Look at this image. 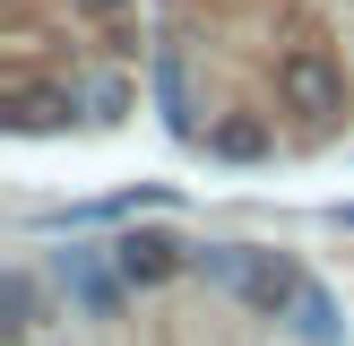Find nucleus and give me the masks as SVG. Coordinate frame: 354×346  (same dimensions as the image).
<instances>
[{
  "instance_id": "1",
  "label": "nucleus",
  "mask_w": 354,
  "mask_h": 346,
  "mask_svg": "<svg viewBox=\"0 0 354 346\" xmlns=\"http://www.w3.org/2000/svg\"><path fill=\"white\" fill-rule=\"evenodd\" d=\"M190 268L216 277V286H234L242 303H259V311H286L294 294H303V277L277 251H251V242H207V251H190Z\"/></svg>"
},
{
  "instance_id": "2",
  "label": "nucleus",
  "mask_w": 354,
  "mask_h": 346,
  "mask_svg": "<svg viewBox=\"0 0 354 346\" xmlns=\"http://www.w3.org/2000/svg\"><path fill=\"white\" fill-rule=\"evenodd\" d=\"M277 95H286L303 121H337V113H346V78H337V61H328V52H286Z\"/></svg>"
},
{
  "instance_id": "3",
  "label": "nucleus",
  "mask_w": 354,
  "mask_h": 346,
  "mask_svg": "<svg viewBox=\"0 0 354 346\" xmlns=\"http://www.w3.org/2000/svg\"><path fill=\"white\" fill-rule=\"evenodd\" d=\"M61 286H69V303H78L86 320H113V311H121V294H130V277H121V268H104V251L69 242V251H61Z\"/></svg>"
},
{
  "instance_id": "4",
  "label": "nucleus",
  "mask_w": 354,
  "mask_h": 346,
  "mask_svg": "<svg viewBox=\"0 0 354 346\" xmlns=\"http://www.w3.org/2000/svg\"><path fill=\"white\" fill-rule=\"evenodd\" d=\"M113 268L130 277V286H165V277L190 268V251H182L173 234H121V242H113Z\"/></svg>"
},
{
  "instance_id": "5",
  "label": "nucleus",
  "mask_w": 354,
  "mask_h": 346,
  "mask_svg": "<svg viewBox=\"0 0 354 346\" xmlns=\"http://www.w3.org/2000/svg\"><path fill=\"white\" fill-rule=\"evenodd\" d=\"M156 95H165V121H173V130H199V113H190V86H182V52H173V44H156Z\"/></svg>"
},
{
  "instance_id": "6",
  "label": "nucleus",
  "mask_w": 354,
  "mask_h": 346,
  "mask_svg": "<svg viewBox=\"0 0 354 346\" xmlns=\"http://www.w3.org/2000/svg\"><path fill=\"white\" fill-rule=\"evenodd\" d=\"M207 147L234 156V165H259V156H268V121H259V113H234V121H216V130H207Z\"/></svg>"
},
{
  "instance_id": "7",
  "label": "nucleus",
  "mask_w": 354,
  "mask_h": 346,
  "mask_svg": "<svg viewBox=\"0 0 354 346\" xmlns=\"http://www.w3.org/2000/svg\"><path fill=\"white\" fill-rule=\"evenodd\" d=\"M69 121V86H26L9 104V130H61Z\"/></svg>"
},
{
  "instance_id": "8",
  "label": "nucleus",
  "mask_w": 354,
  "mask_h": 346,
  "mask_svg": "<svg viewBox=\"0 0 354 346\" xmlns=\"http://www.w3.org/2000/svg\"><path fill=\"white\" fill-rule=\"evenodd\" d=\"M294 329H303L311 346H337V303H328L320 286H303V294H294Z\"/></svg>"
},
{
  "instance_id": "9",
  "label": "nucleus",
  "mask_w": 354,
  "mask_h": 346,
  "mask_svg": "<svg viewBox=\"0 0 354 346\" xmlns=\"http://www.w3.org/2000/svg\"><path fill=\"white\" fill-rule=\"evenodd\" d=\"M26 311H35V286L26 277H0V329H9V338L26 329Z\"/></svg>"
},
{
  "instance_id": "10",
  "label": "nucleus",
  "mask_w": 354,
  "mask_h": 346,
  "mask_svg": "<svg viewBox=\"0 0 354 346\" xmlns=\"http://www.w3.org/2000/svg\"><path fill=\"white\" fill-rule=\"evenodd\" d=\"M78 9H95V17H113V9H130V0H78Z\"/></svg>"
}]
</instances>
